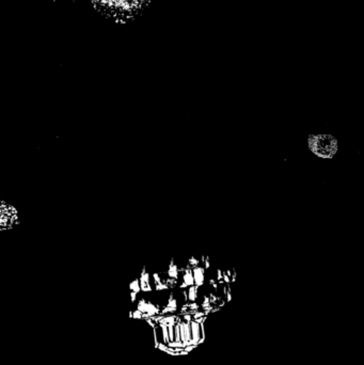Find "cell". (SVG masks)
Listing matches in <instances>:
<instances>
[{"mask_svg": "<svg viewBox=\"0 0 364 365\" xmlns=\"http://www.w3.org/2000/svg\"><path fill=\"white\" fill-rule=\"evenodd\" d=\"M97 13L115 24L131 23L141 17L153 0H90Z\"/></svg>", "mask_w": 364, "mask_h": 365, "instance_id": "6da1fadb", "label": "cell"}, {"mask_svg": "<svg viewBox=\"0 0 364 365\" xmlns=\"http://www.w3.org/2000/svg\"><path fill=\"white\" fill-rule=\"evenodd\" d=\"M307 145L314 156L325 160L334 158L339 152V140L331 134H310Z\"/></svg>", "mask_w": 364, "mask_h": 365, "instance_id": "7a4b0ae2", "label": "cell"}, {"mask_svg": "<svg viewBox=\"0 0 364 365\" xmlns=\"http://www.w3.org/2000/svg\"><path fill=\"white\" fill-rule=\"evenodd\" d=\"M22 223V215L18 207L11 201L0 198V233L12 231Z\"/></svg>", "mask_w": 364, "mask_h": 365, "instance_id": "3957f363", "label": "cell"}, {"mask_svg": "<svg viewBox=\"0 0 364 365\" xmlns=\"http://www.w3.org/2000/svg\"><path fill=\"white\" fill-rule=\"evenodd\" d=\"M179 333H181V342L183 343L184 348L189 346V342L191 341V331H190V321H179Z\"/></svg>", "mask_w": 364, "mask_h": 365, "instance_id": "277c9868", "label": "cell"}, {"mask_svg": "<svg viewBox=\"0 0 364 365\" xmlns=\"http://www.w3.org/2000/svg\"><path fill=\"white\" fill-rule=\"evenodd\" d=\"M190 331H191V341L189 342L190 345H200L204 342V340H202L201 337V328H200V324L198 321H196L194 319H192L190 321Z\"/></svg>", "mask_w": 364, "mask_h": 365, "instance_id": "5b68a950", "label": "cell"}, {"mask_svg": "<svg viewBox=\"0 0 364 365\" xmlns=\"http://www.w3.org/2000/svg\"><path fill=\"white\" fill-rule=\"evenodd\" d=\"M139 280V285H140V290L143 293H150L152 292V286H151V282H150V273L147 272L145 267L142 268V271L140 273V277L138 278Z\"/></svg>", "mask_w": 364, "mask_h": 365, "instance_id": "8992f818", "label": "cell"}, {"mask_svg": "<svg viewBox=\"0 0 364 365\" xmlns=\"http://www.w3.org/2000/svg\"><path fill=\"white\" fill-rule=\"evenodd\" d=\"M179 271H183V283L179 285L181 288H186L194 285L193 276H192V268L187 264L186 267L179 268Z\"/></svg>", "mask_w": 364, "mask_h": 365, "instance_id": "52a82bcc", "label": "cell"}, {"mask_svg": "<svg viewBox=\"0 0 364 365\" xmlns=\"http://www.w3.org/2000/svg\"><path fill=\"white\" fill-rule=\"evenodd\" d=\"M192 276H193L194 285L197 287L203 286L205 281V269L202 266H197L192 268Z\"/></svg>", "mask_w": 364, "mask_h": 365, "instance_id": "ba28073f", "label": "cell"}, {"mask_svg": "<svg viewBox=\"0 0 364 365\" xmlns=\"http://www.w3.org/2000/svg\"><path fill=\"white\" fill-rule=\"evenodd\" d=\"M178 273H179V267L177 266V264L175 263V261H174L173 258H172V260L170 261V263H169V265H168V271H167L168 278L177 280L178 279Z\"/></svg>", "mask_w": 364, "mask_h": 365, "instance_id": "9c48e42d", "label": "cell"}, {"mask_svg": "<svg viewBox=\"0 0 364 365\" xmlns=\"http://www.w3.org/2000/svg\"><path fill=\"white\" fill-rule=\"evenodd\" d=\"M198 288L196 285H192V286H189V289L187 292V298L190 302H196L197 298H198Z\"/></svg>", "mask_w": 364, "mask_h": 365, "instance_id": "30bf717a", "label": "cell"}, {"mask_svg": "<svg viewBox=\"0 0 364 365\" xmlns=\"http://www.w3.org/2000/svg\"><path fill=\"white\" fill-rule=\"evenodd\" d=\"M167 308H171V309H174V310H177V301H176V299L174 298V295L173 293L170 294V296H169V299H168V303H167Z\"/></svg>", "mask_w": 364, "mask_h": 365, "instance_id": "8fae6325", "label": "cell"}, {"mask_svg": "<svg viewBox=\"0 0 364 365\" xmlns=\"http://www.w3.org/2000/svg\"><path fill=\"white\" fill-rule=\"evenodd\" d=\"M160 328H161V331H162V340H163V344H167L169 343V335H168V326L165 324H159Z\"/></svg>", "mask_w": 364, "mask_h": 365, "instance_id": "7c38bea8", "label": "cell"}, {"mask_svg": "<svg viewBox=\"0 0 364 365\" xmlns=\"http://www.w3.org/2000/svg\"><path fill=\"white\" fill-rule=\"evenodd\" d=\"M129 288H130V292H133V293H136V294L140 293L141 290H140V285H139V280L135 279L134 281L129 284Z\"/></svg>", "mask_w": 364, "mask_h": 365, "instance_id": "4fadbf2b", "label": "cell"}, {"mask_svg": "<svg viewBox=\"0 0 364 365\" xmlns=\"http://www.w3.org/2000/svg\"><path fill=\"white\" fill-rule=\"evenodd\" d=\"M231 273L232 271L229 270V269H226V270L222 271V280H223V283L224 284H230L231 283Z\"/></svg>", "mask_w": 364, "mask_h": 365, "instance_id": "5bb4252c", "label": "cell"}, {"mask_svg": "<svg viewBox=\"0 0 364 365\" xmlns=\"http://www.w3.org/2000/svg\"><path fill=\"white\" fill-rule=\"evenodd\" d=\"M174 342H181V333H179L178 321L174 325Z\"/></svg>", "mask_w": 364, "mask_h": 365, "instance_id": "9a60e30c", "label": "cell"}, {"mask_svg": "<svg viewBox=\"0 0 364 365\" xmlns=\"http://www.w3.org/2000/svg\"><path fill=\"white\" fill-rule=\"evenodd\" d=\"M188 264L189 266L191 267V268H194V267H197V266H199L200 265V260H198L197 257H194V256H190V257H189V260H188Z\"/></svg>", "mask_w": 364, "mask_h": 365, "instance_id": "2e32d148", "label": "cell"}, {"mask_svg": "<svg viewBox=\"0 0 364 365\" xmlns=\"http://www.w3.org/2000/svg\"><path fill=\"white\" fill-rule=\"evenodd\" d=\"M169 342H174V325H168Z\"/></svg>", "mask_w": 364, "mask_h": 365, "instance_id": "e0dca14e", "label": "cell"}, {"mask_svg": "<svg viewBox=\"0 0 364 365\" xmlns=\"http://www.w3.org/2000/svg\"><path fill=\"white\" fill-rule=\"evenodd\" d=\"M155 289L157 290V292H160V290H166V289H169L168 285L166 284L165 282H163V280L161 282L157 283V284H155Z\"/></svg>", "mask_w": 364, "mask_h": 365, "instance_id": "ac0fdd59", "label": "cell"}, {"mask_svg": "<svg viewBox=\"0 0 364 365\" xmlns=\"http://www.w3.org/2000/svg\"><path fill=\"white\" fill-rule=\"evenodd\" d=\"M187 308H188V310H190V312H196L199 310L200 305L198 304L197 302H190V303H186Z\"/></svg>", "mask_w": 364, "mask_h": 365, "instance_id": "d6986e66", "label": "cell"}, {"mask_svg": "<svg viewBox=\"0 0 364 365\" xmlns=\"http://www.w3.org/2000/svg\"><path fill=\"white\" fill-rule=\"evenodd\" d=\"M219 284H223V280H222V270L221 269H217V279H216Z\"/></svg>", "mask_w": 364, "mask_h": 365, "instance_id": "ffe728a7", "label": "cell"}, {"mask_svg": "<svg viewBox=\"0 0 364 365\" xmlns=\"http://www.w3.org/2000/svg\"><path fill=\"white\" fill-rule=\"evenodd\" d=\"M153 279H154L155 284H157V283H159V282L162 281L161 278H160V274L158 273V272H154V273H153Z\"/></svg>", "mask_w": 364, "mask_h": 365, "instance_id": "44dd1931", "label": "cell"}, {"mask_svg": "<svg viewBox=\"0 0 364 365\" xmlns=\"http://www.w3.org/2000/svg\"><path fill=\"white\" fill-rule=\"evenodd\" d=\"M209 285H212L215 290H218V283L215 279H209Z\"/></svg>", "mask_w": 364, "mask_h": 365, "instance_id": "7402d4cb", "label": "cell"}, {"mask_svg": "<svg viewBox=\"0 0 364 365\" xmlns=\"http://www.w3.org/2000/svg\"><path fill=\"white\" fill-rule=\"evenodd\" d=\"M232 273H231V283H234V282H236V276H237V273H236V270L235 269H232Z\"/></svg>", "mask_w": 364, "mask_h": 365, "instance_id": "603a6c76", "label": "cell"}, {"mask_svg": "<svg viewBox=\"0 0 364 365\" xmlns=\"http://www.w3.org/2000/svg\"><path fill=\"white\" fill-rule=\"evenodd\" d=\"M137 295H138V294H136V293H133V292H130V297H131V302H135V301L137 300Z\"/></svg>", "mask_w": 364, "mask_h": 365, "instance_id": "cb8c5ba5", "label": "cell"}]
</instances>
